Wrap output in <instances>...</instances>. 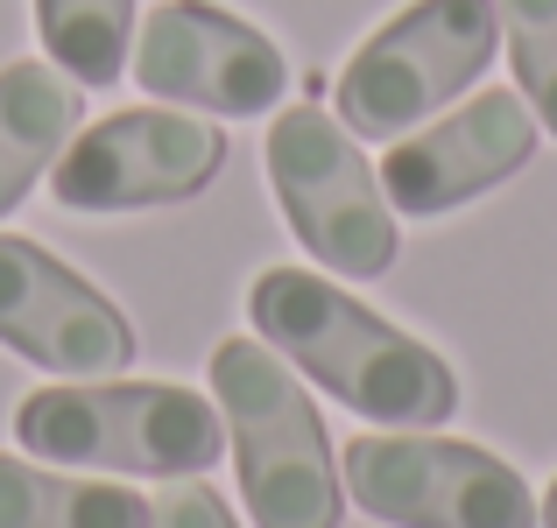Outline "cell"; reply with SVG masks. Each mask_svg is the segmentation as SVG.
Segmentation results:
<instances>
[{"mask_svg":"<svg viewBox=\"0 0 557 528\" xmlns=\"http://www.w3.org/2000/svg\"><path fill=\"white\" fill-rule=\"evenodd\" d=\"M247 325L297 374L339 394L354 416L388 430H437L459 416V374L403 325L374 317L311 268H261L247 289Z\"/></svg>","mask_w":557,"mask_h":528,"instance_id":"6da1fadb","label":"cell"},{"mask_svg":"<svg viewBox=\"0 0 557 528\" xmlns=\"http://www.w3.org/2000/svg\"><path fill=\"white\" fill-rule=\"evenodd\" d=\"M212 394L219 423L233 437L240 501L255 528H339L346 487L332 437L318 423V402L289 360L261 339H219L212 345Z\"/></svg>","mask_w":557,"mask_h":528,"instance_id":"7a4b0ae2","label":"cell"},{"mask_svg":"<svg viewBox=\"0 0 557 528\" xmlns=\"http://www.w3.org/2000/svg\"><path fill=\"white\" fill-rule=\"evenodd\" d=\"M14 444L78 473L198 479L226 458V423L177 380H71L36 388L14 408Z\"/></svg>","mask_w":557,"mask_h":528,"instance_id":"3957f363","label":"cell"},{"mask_svg":"<svg viewBox=\"0 0 557 528\" xmlns=\"http://www.w3.org/2000/svg\"><path fill=\"white\" fill-rule=\"evenodd\" d=\"M494 50H502L494 0H409L346 56L332 85L339 127L360 141H403L445 99H459L494 64Z\"/></svg>","mask_w":557,"mask_h":528,"instance_id":"277c9868","label":"cell"},{"mask_svg":"<svg viewBox=\"0 0 557 528\" xmlns=\"http://www.w3.org/2000/svg\"><path fill=\"white\" fill-rule=\"evenodd\" d=\"M269 190L318 268L374 282L395 268V204L360 141L325 106H289L269 121Z\"/></svg>","mask_w":557,"mask_h":528,"instance_id":"5b68a950","label":"cell"},{"mask_svg":"<svg viewBox=\"0 0 557 528\" xmlns=\"http://www.w3.org/2000/svg\"><path fill=\"white\" fill-rule=\"evenodd\" d=\"M339 487L360 515L388 528H544L530 479L487 444L459 437H354Z\"/></svg>","mask_w":557,"mask_h":528,"instance_id":"8992f818","label":"cell"},{"mask_svg":"<svg viewBox=\"0 0 557 528\" xmlns=\"http://www.w3.org/2000/svg\"><path fill=\"white\" fill-rule=\"evenodd\" d=\"M226 163L219 121L184 106H135L92 121L50 163V190L64 212H149V204L198 198Z\"/></svg>","mask_w":557,"mask_h":528,"instance_id":"52a82bcc","label":"cell"},{"mask_svg":"<svg viewBox=\"0 0 557 528\" xmlns=\"http://www.w3.org/2000/svg\"><path fill=\"white\" fill-rule=\"evenodd\" d=\"M135 85L149 99L170 106H198V113H226V121H255L275 113L289 92V64L255 22L205 0H163L141 22V42L127 56Z\"/></svg>","mask_w":557,"mask_h":528,"instance_id":"ba28073f","label":"cell"},{"mask_svg":"<svg viewBox=\"0 0 557 528\" xmlns=\"http://www.w3.org/2000/svg\"><path fill=\"white\" fill-rule=\"evenodd\" d=\"M0 345L57 380H121L135 325L50 247L0 232Z\"/></svg>","mask_w":557,"mask_h":528,"instance_id":"9c48e42d","label":"cell"},{"mask_svg":"<svg viewBox=\"0 0 557 528\" xmlns=\"http://www.w3.org/2000/svg\"><path fill=\"white\" fill-rule=\"evenodd\" d=\"M536 155V113L522 92L487 85L480 99H466L459 113L431 121L423 135H403L381 155V190L403 218H437L473 204L480 190L508 184L522 163Z\"/></svg>","mask_w":557,"mask_h":528,"instance_id":"30bf717a","label":"cell"},{"mask_svg":"<svg viewBox=\"0 0 557 528\" xmlns=\"http://www.w3.org/2000/svg\"><path fill=\"white\" fill-rule=\"evenodd\" d=\"M78 78L57 64H8L0 71V218L36 190V176L64 155V141L78 135Z\"/></svg>","mask_w":557,"mask_h":528,"instance_id":"8fae6325","label":"cell"},{"mask_svg":"<svg viewBox=\"0 0 557 528\" xmlns=\"http://www.w3.org/2000/svg\"><path fill=\"white\" fill-rule=\"evenodd\" d=\"M156 507L107 479L42 473L0 451V528H149Z\"/></svg>","mask_w":557,"mask_h":528,"instance_id":"7c38bea8","label":"cell"},{"mask_svg":"<svg viewBox=\"0 0 557 528\" xmlns=\"http://www.w3.org/2000/svg\"><path fill=\"white\" fill-rule=\"evenodd\" d=\"M36 28L50 64L78 85H113L135 56V0H36Z\"/></svg>","mask_w":557,"mask_h":528,"instance_id":"4fadbf2b","label":"cell"},{"mask_svg":"<svg viewBox=\"0 0 557 528\" xmlns=\"http://www.w3.org/2000/svg\"><path fill=\"white\" fill-rule=\"evenodd\" d=\"M494 14H502L508 64H516L536 127L557 135V0H494Z\"/></svg>","mask_w":557,"mask_h":528,"instance_id":"5bb4252c","label":"cell"},{"mask_svg":"<svg viewBox=\"0 0 557 528\" xmlns=\"http://www.w3.org/2000/svg\"><path fill=\"white\" fill-rule=\"evenodd\" d=\"M149 528H240V521H233V507L219 501L212 487L184 479V487H170L163 501H156V521Z\"/></svg>","mask_w":557,"mask_h":528,"instance_id":"9a60e30c","label":"cell"},{"mask_svg":"<svg viewBox=\"0 0 557 528\" xmlns=\"http://www.w3.org/2000/svg\"><path fill=\"white\" fill-rule=\"evenodd\" d=\"M536 515H544V528H557V479H550V493H544V507H536Z\"/></svg>","mask_w":557,"mask_h":528,"instance_id":"2e32d148","label":"cell"}]
</instances>
